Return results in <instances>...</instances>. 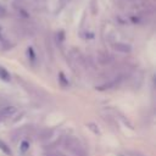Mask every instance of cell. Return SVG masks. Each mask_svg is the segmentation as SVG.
Returning a JSON list of instances; mask_svg holds the SVG:
<instances>
[{"label": "cell", "instance_id": "cell-1", "mask_svg": "<svg viewBox=\"0 0 156 156\" xmlns=\"http://www.w3.org/2000/svg\"><path fill=\"white\" fill-rule=\"evenodd\" d=\"M62 144H63V147L68 152H71L73 156H87L85 147L77 138H74L72 135H67V136H65Z\"/></svg>", "mask_w": 156, "mask_h": 156}, {"label": "cell", "instance_id": "cell-2", "mask_svg": "<svg viewBox=\"0 0 156 156\" xmlns=\"http://www.w3.org/2000/svg\"><path fill=\"white\" fill-rule=\"evenodd\" d=\"M69 63L73 67V69L83 71L87 67V58L83 56V54L78 49H72L69 51Z\"/></svg>", "mask_w": 156, "mask_h": 156}, {"label": "cell", "instance_id": "cell-3", "mask_svg": "<svg viewBox=\"0 0 156 156\" xmlns=\"http://www.w3.org/2000/svg\"><path fill=\"white\" fill-rule=\"evenodd\" d=\"M18 110L16 106L10 104H0V121H9L17 115Z\"/></svg>", "mask_w": 156, "mask_h": 156}, {"label": "cell", "instance_id": "cell-4", "mask_svg": "<svg viewBox=\"0 0 156 156\" xmlns=\"http://www.w3.org/2000/svg\"><path fill=\"white\" fill-rule=\"evenodd\" d=\"M112 48L118 51V52H123V54H127V52H130L132 51V46L127 43H123V41H115L112 44Z\"/></svg>", "mask_w": 156, "mask_h": 156}, {"label": "cell", "instance_id": "cell-5", "mask_svg": "<svg viewBox=\"0 0 156 156\" xmlns=\"http://www.w3.org/2000/svg\"><path fill=\"white\" fill-rule=\"evenodd\" d=\"M98 61H99L102 66H108V65L113 61V57H112V55L108 54V52H100V54L98 55Z\"/></svg>", "mask_w": 156, "mask_h": 156}, {"label": "cell", "instance_id": "cell-6", "mask_svg": "<svg viewBox=\"0 0 156 156\" xmlns=\"http://www.w3.org/2000/svg\"><path fill=\"white\" fill-rule=\"evenodd\" d=\"M52 134H54V130L52 129H43V130H40L38 138L41 141H46V140H50L52 138Z\"/></svg>", "mask_w": 156, "mask_h": 156}, {"label": "cell", "instance_id": "cell-7", "mask_svg": "<svg viewBox=\"0 0 156 156\" xmlns=\"http://www.w3.org/2000/svg\"><path fill=\"white\" fill-rule=\"evenodd\" d=\"M0 78H1L2 80H5V82H9V80L11 79L10 73H9L4 67H0Z\"/></svg>", "mask_w": 156, "mask_h": 156}, {"label": "cell", "instance_id": "cell-8", "mask_svg": "<svg viewBox=\"0 0 156 156\" xmlns=\"http://www.w3.org/2000/svg\"><path fill=\"white\" fill-rule=\"evenodd\" d=\"M0 149H1L6 155H11V150H10V147H9L2 140H0Z\"/></svg>", "mask_w": 156, "mask_h": 156}, {"label": "cell", "instance_id": "cell-9", "mask_svg": "<svg viewBox=\"0 0 156 156\" xmlns=\"http://www.w3.org/2000/svg\"><path fill=\"white\" fill-rule=\"evenodd\" d=\"M28 147H29V143H28L27 140H23L22 144H21V151H22V152H26V151L28 150Z\"/></svg>", "mask_w": 156, "mask_h": 156}, {"label": "cell", "instance_id": "cell-10", "mask_svg": "<svg viewBox=\"0 0 156 156\" xmlns=\"http://www.w3.org/2000/svg\"><path fill=\"white\" fill-rule=\"evenodd\" d=\"M45 156H62V155L60 152H57V151H50V152L45 154Z\"/></svg>", "mask_w": 156, "mask_h": 156}]
</instances>
